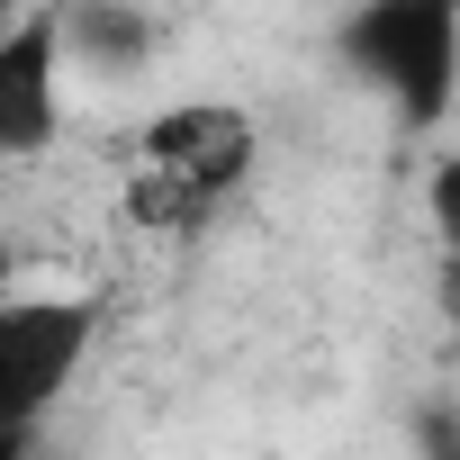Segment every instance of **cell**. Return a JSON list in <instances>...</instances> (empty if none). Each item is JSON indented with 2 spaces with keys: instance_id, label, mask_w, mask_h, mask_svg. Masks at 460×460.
<instances>
[{
  "instance_id": "1",
  "label": "cell",
  "mask_w": 460,
  "mask_h": 460,
  "mask_svg": "<svg viewBox=\"0 0 460 460\" xmlns=\"http://www.w3.org/2000/svg\"><path fill=\"white\" fill-rule=\"evenodd\" d=\"M253 163H262L253 109H235V100H172V109H154L136 127L118 208L145 235H190V226H208L253 181Z\"/></svg>"
},
{
  "instance_id": "2",
  "label": "cell",
  "mask_w": 460,
  "mask_h": 460,
  "mask_svg": "<svg viewBox=\"0 0 460 460\" xmlns=\"http://www.w3.org/2000/svg\"><path fill=\"white\" fill-rule=\"evenodd\" d=\"M343 64L388 91L406 127H442L460 100V0H361L343 19Z\"/></svg>"
},
{
  "instance_id": "3",
  "label": "cell",
  "mask_w": 460,
  "mask_h": 460,
  "mask_svg": "<svg viewBox=\"0 0 460 460\" xmlns=\"http://www.w3.org/2000/svg\"><path fill=\"white\" fill-rule=\"evenodd\" d=\"M100 343V298L82 289H10L0 298V424H46Z\"/></svg>"
},
{
  "instance_id": "4",
  "label": "cell",
  "mask_w": 460,
  "mask_h": 460,
  "mask_svg": "<svg viewBox=\"0 0 460 460\" xmlns=\"http://www.w3.org/2000/svg\"><path fill=\"white\" fill-rule=\"evenodd\" d=\"M64 10L37 0V10L0 19V163L46 154L64 127Z\"/></svg>"
},
{
  "instance_id": "5",
  "label": "cell",
  "mask_w": 460,
  "mask_h": 460,
  "mask_svg": "<svg viewBox=\"0 0 460 460\" xmlns=\"http://www.w3.org/2000/svg\"><path fill=\"white\" fill-rule=\"evenodd\" d=\"M64 10V55L73 64H145V46H154V28H145V10L136 0H55Z\"/></svg>"
},
{
  "instance_id": "6",
  "label": "cell",
  "mask_w": 460,
  "mask_h": 460,
  "mask_svg": "<svg viewBox=\"0 0 460 460\" xmlns=\"http://www.w3.org/2000/svg\"><path fill=\"white\" fill-rule=\"evenodd\" d=\"M424 199H433V235H442V262H460V154H442V163H433Z\"/></svg>"
},
{
  "instance_id": "7",
  "label": "cell",
  "mask_w": 460,
  "mask_h": 460,
  "mask_svg": "<svg viewBox=\"0 0 460 460\" xmlns=\"http://www.w3.org/2000/svg\"><path fill=\"white\" fill-rule=\"evenodd\" d=\"M37 433L46 424H0V460H37Z\"/></svg>"
},
{
  "instance_id": "8",
  "label": "cell",
  "mask_w": 460,
  "mask_h": 460,
  "mask_svg": "<svg viewBox=\"0 0 460 460\" xmlns=\"http://www.w3.org/2000/svg\"><path fill=\"white\" fill-rule=\"evenodd\" d=\"M19 10H37V0H0V19H19Z\"/></svg>"
}]
</instances>
